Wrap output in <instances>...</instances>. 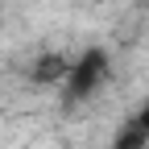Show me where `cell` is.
I'll use <instances>...</instances> for the list:
<instances>
[{"instance_id": "cell-4", "label": "cell", "mask_w": 149, "mask_h": 149, "mask_svg": "<svg viewBox=\"0 0 149 149\" xmlns=\"http://www.w3.org/2000/svg\"><path fill=\"white\" fill-rule=\"evenodd\" d=\"M137 124H141V128H145V133H149V104H145V108H141V112H137Z\"/></svg>"}, {"instance_id": "cell-2", "label": "cell", "mask_w": 149, "mask_h": 149, "mask_svg": "<svg viewBox=\"0 0 149 149\" xmlns=\"http://www.w3.org/2000/svg\"><path fill=\"white\" fill-rule=\"evenodd\" d=\"M66 66H70V58H66V54H58V50L37 54V58H33V66H29V79H33L37 87H62Z\"/></svg>"}, {"instance_id": "cell-3", "label": "cell", "mask_w": 149, "mask_h": 149, "mask_svg": "<svg viewBox=\"0 0 149 149\" xmlns=\"http://www.w3.org/2000/svg\"><path fill=\"white\" fill-rule=\"evenodd\" d=\"M145 145H149V133H145V128H141L137 120L128 124V128H124V133H120L116 141H112V149H145Z\"/></svg>"}, {"instance_id": "cell-5", "label": "cell", "mask_w": 149, "mask_h": 149, "mask_svg": "<svg viewBox=\"0 0 149 149\" xmlns=\"http://www.w3.org/2000/svg\"><path fill=\"white\" fill-rule=\"evenodd\" d=\"M87 4H108V0H87Z\"/></svg>"}, {"instance_id": "cell-1", "label": "cell", "mask_w": 149, "mask_h": 149, "mask_svg": "<svg viewBox=\"0 0 149 149\" xmlns=\"http://www.w3.org/2000/svg\"><path fill=\"white\" fill-rule=\"evenodd\" d=\"M108 70H112V58H108V50L100 46H91L83 50L79 58H74L66 66V79H62V91H66V100H91L95 91L108 83Z\"/></svg>"}]
</instances>
